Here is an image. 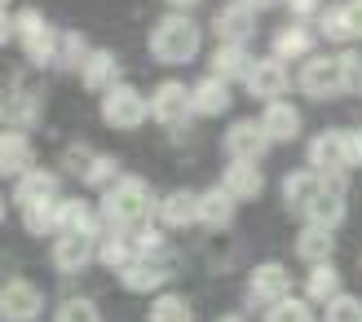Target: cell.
Masks as SVG:
<instances>
[{
	"label": "cell",
	"instance_id": "obj_1",
	"mask_svg": "<svg viewBox=\"0 0 362 322\" xmlns=\"http://www.w3.org/2000/svg\"><path fill=\"white\" fill-rule=\"evenodd\" d=\"M155 212V199H151V186L141 177H119V181L102 194V221L129 234V229H141L146 217Z\"/></svg>",
	"mask_w": 362,
	"mask_h": 322
},
{
	"label": "cell",
	"instance_id": "obj_2",
	"mask_svg": "<svg viewBox=\"0 0 362 322\" xmlns=\"http://www.w3.org/2000/svg\"><path fill=\"white\" fill-rule=\"evenodd\" d=\"M199 44H204V31L186 13H164L151 27V58H159V62L181 66V62L199 58Z\"/></svg>",
	"mask_w": 362,
	"mask_h": 322
},
{
	"label": "cell",
	"instance_id": "obj_3",
	"mask_svg": "<svg viewBox=\"0 0 362 322\" xmlns=\"http://www.w3.org/2000/svg\"><path fill=\"white\" fill-rule=\"evenodd\" d=\"M13 23H18V31H23V53H27V62H31V66H49V62H58L62 35L45 23V13H40V9H23V13H13Z\"/></svg>",
	"mask_w": 362,
	"mask_h": 322
},
{
	"label": "cell",
	"instance_id": "obj_4",
	"mask_svg": "<svg viewBox=\"0 0 362 322\" xmlns=\"http://www.w3.org/2000/svg\"><path fill=\"white\" fill-rule=\"evenodd\" d=\"M102 119L111 124V129H119V133H133V129H141V124L151 119V102L141 97L133 84H115V88L102 93Z\"/></svg>",
	"mask_w": 362,
	"mask_h": 322
},
{
	"label": "cell",
	"instance_id": "obj_5",
	"mask_svg": "<svg viewBox=\"0 0 362 322\" xmlns=\"http://www.w3.org/2000/svg\"><path fill=\"white\" fill-rule=\"evenodd\" d=\"M151 115L164 124V129H181L194 115V88H186L181 80H164L151 97Z\"/></svg>",
	"mask_w": 362,
	"mask_h": 322
},
{
	"label": "cell",
	"instance_id": "obj_6",
	"mask_svg": "<svg viewBox=\"0 0 362 322\" xmlns=\"http://www.w3.org/2000/svg\"><path fill=\"white\" fill-rule=\"evenodd\" d=\"M300 88L318 102H327L336 93H345V66H340V53L336 58H310L300 66Z\"/></svg>",
	"mask_w": 362,
	"mask_h": 322
},
{
	"label": "cell",
	"instance_id": "obj_7",
	"mask_svg": "<svg viewBox=\"0 0 362 322\" xmlns=\"http://www.w3.org/2000/svg\"><path fill=\"white\" fill-rule=\"evenodd\" d=\"M45 309V296L35 282L27 278H9L5 292H0V318L5 322H35V314Z\"/></svg>",
	"mask_w": 362,
	"mask_h": 322
},
{
	"label": "cell",
	"instance_id": "obj_8",
	"mask_svg": "<svg viewBox=\"0 0 362 322\" xmlns=\"http://www.w3.org/2000/svg\"><path fill=\"white\" fill-rule=\"evenodd\" d=\"M310 168H314L318 177L345 172V168H349V133H340V129L318 133V137L310 141Z\"/></svg>",
	"mask_w": 362,
	"mask_h": 322
},
{
	"label": "cell",
	"instance_id": "obj_9",
	"mask_svg": "<svg viewBox=\"0 0 362 322\" xmlns=\"http://www.w3.org/2000/svg\"><path fill=\"white\" fill-rule=\"evenodd\" d=\"M247 93L257 97V102H279L287 93V84H292V76H287V62L279 58H261V62H252L247 71Z\"/></svg>",
	"mask_w": 362,
	"mask_h": 322
},
{
	"label": "cell",
	"instance_id": "obj_10",
	"mask_svg": "<svg viewBox=\"0 0 362 322\" xmlns=\"http://www.w3.org/2000/svg\"><path fill=\"white\" fill-rule=\"evenodd\" d=\"M269 150V133L261 119H234L226 129V155L230 159H261Z\"/></svg>",
	"mask_w": 362,
	"mask_h": 322
},
{
	"label": "cell",
	"instance_id": "obj_11",
	"mask_svg": "<svg viewBox=\"0 0 362 322\" xmlns=\"http://www.w3.org/2000/svg\"><path fill=\"white\" fill-rule=\"evenodd\" d=\"M168 278H173V270H168L164 252H159V256H133V261L119 270V282H124L129 292H155V287H164Z\"/></svg>",
	"mask_w": 362,
	"mask_h": 322
},
{
	"label": "cell",
	"instance_id": "obj_12",
	"mask_svg": "<svg viewBox=\"0 0 362 322\" xmlns=\"http://www.w3.org/2000/svg\"><path fill=\"white\" fill-rule=\"evenodd\" d=\"M252 300L257 305H279V300H287V292H292V274L283 270L279 261H265L252 270Z\"/></svg>",
	"mask_w": 362,
	"mask_h": 322
},
{
	"label": "cell",
	"instance_id": "obj_13",
	"mask_svg": "<svg viewBox=\"0 0 362 322\" xmlns=\"http://www.w3.org/2000/svg\"><path fill=\"white\" fill-rule=\"evenodd\" d=\"M98 256V247H93V234H58V243H53V265H58L62 274H80L88 261Z\"/></svg>",
	"mask_w": 362,
	"mask_h": 322
},
{
	"label": "cell",
	"instance_id": "obj_14",
	"mask_svg": "<svg viewBox=\"0 0 362 322\" xmlns=\"http://www.w3.org/2000/svg\"><path fill=\"white\" fill-rule=\"evenodd\" d=\"M221 186L234 194V199H261L265 177H261V168H257V159H230Z\"/></svg>",
	"mask_w": 362,
	"mask_h": 322
},
{
	"label": "cell",
	"instance_id": "obj_15",
	"mask_svg": "<svg viewBox=\"0 0 362 322\" xmlns=\"http://www.w3.org/2000/svg\"><path fill=\"white\" fill-rule=\"evenodd\" d=\"M322 35L327 40H362V0H345L322 13Z\"/></svg>",
	"mask_w": 362,
	"mask_h": 322
},
{
	"label": "cell",
	"instance_id": "obj_16",
	"mask_svg": "<svg viewBox=\"0 0 362 322\" xmlns=\"http://www.w3.org/2000/svg\"><path fill=\"white\" fill-rule=\"evenodd\" d=\"M18 208H31V203H58V172H45V168H31L18 177V190H13Z\"/></svg>",
	"mask_w": 362,
	"mask_h": 322
},
{
	"label": "cell",
	"instance_id": "obj_17",
	"mask_svg": "<svg viewBox=\"0 0 362 322\" xmlns=\"http://www.w3.org/2000/svg\"><path fill=\"white\" fill-rule=\"evenodd\" d=\"M80 80H84L88 93H106V88H115L119 84V58L111 49H93L88 62H84V71H80Z\"/></svg>",
	"mask_w": 362,
	"mask_h": 322
},
{
	"label": "cell",
	"instance_id": "obj_18",
	"mask_svg": "<svg viewBox=\"0 0 362 322\" xmlns=\"http://www.w3.org/2000/svg\"><path fill=\"white\" fill-rule=\"evenodd\" d=\"M35 155H31V141L23 137V129H5L0 133V172L5 177H23L31 172Z\"/></svg>",
	"mask_w": 362,
	"mask_h": 322
},
{
	"label": "cell",
	"instance_id": "obj_19",
	"mask_svg": "<svg viewBox=\"0 0 362 322\" xmlns=\"http://www.w3.org/2000/svg\"><path fill=\"white\" fill-rule=\"evenodd\" d=\"M234 194L226 190V186H212V190H204L199 194V225H208V229H226V225H234Z\"/></svg>",
	"mask_w": 362,
	"mask_h": 322
},
{
	"label": "cell",
	"instance_id": "obj_20",
	"mask_svg": "<svg viewBox=\"0 0 362 322\" xmlns=\"http://www.w3.org/2000/svg\"><path fill=\"white\" fill-rule=\"evenodd\" d=\"M212 27H216V35H221L226 44H247V40H252V31H257V23H252V9L239 5V0L216 13V18H212Z\"/></svg>",
	"mask_w": 362,
	"mask_h": 322
},
{
	"label": "cell",
	"instance_id": "obj_21",
	"mask_svg": "<svg viewBox=\"0 0 362 322\" xmlns=\"http://www.w3.org/2000/svg\"><path fill=\"white\" fill-rule=\"evenodd\" d=\"M261 124H265V133H269V141H292L296 133H300V111L292 102H265V111H261Z\"/></svg>",
	"mask_w": 362,
	"mask_h": 322
},
{
	"label": "cell",
	"instance_id": "obj_22",
	"mask_svg": "<svg viewBox=\"0 0 362 322\" xmlns=\"http://www.w3.org/2000/svg\"><path fill=\"white\" fill-rule=\"evenodd\" d=\"M159 221L173 225V229H186L199 221V194L194 190H173L159 199Z\"/></svg>",
	"mask_w": 362,
	"mask_h": 322
},
{
	"label": "cell",
	"instance_id": "obj_23",
	"mask_svg": "<svg viewBox=\"0 0 362 322\" xmlns=\"http://www.w3.org/2000/svg\"><path fill=\"white\" fill-rule=\"evenodd\" d=\"M332 247H336V234L327 225H305L300 234H296V256L300 261H310V265H322V261H332Z\"/></svg>",
	"mask_w": 362,
	"mask_h": 322
},
{
	"label": "cell",
	"instance_id": "obj_24",
	"mask_svg": "<svg viewBox=\"0 0 362 322\" xmlns=\"http://www.w3.org/2000/svg\"><path fill=\"white\" fill-rule=\"evenodd\" d=\"M98 234L102 221L93 217V208H88L84 199H62L58 203V234Z\"/></svg>",
	"mask_w": 362,
	"mask_h": 322
},
{
	"label": "cell",
	"instance_id": "obj_25",
	"mask_svg": "<svg viewBox=\"0 0 362 322\" xmlns=\"http://www.w3.org/2000/svg\"><path fill=\"white\" fill-rule=\"evenodd\" d=\"M345 190H332L327 181H322V190H318V199L305 208V221H314V225H327V229H336L340 221H345V199H340Z\"/></svg>",
	"mask_w": 362,
	"mask_h": 322
},
{
	"label": "cell",
	"instance_id": "obj_26",
	"mask_svg": "<svg viewBox=\"0 0 362 322\" xmlns=\"http://www.w3.org/2000/svg\"><path fill=\"white\" fill-rule=\"evenodd\" d=\"M310 49H314V31L305 27V23H292V27H283V31L274 35V58H279V62L310 58Z\"/></svg>",
	"mask_w": 362,
	"mask_h": 322
},
{
	"label": "cell",
	"instance_id": "obj_27",
	"mask_svg": "<svg viewBox=\"0 0 362 322\" xmlns=\"http://www.w3.org/2000/svg\"><path fill=\"white\" fill-rule=\"evenodd\" d=\"M230 80H221V76H208V80H199L194 84V111L199 115H221L226 106H230Z\"/></svg>",
	"mask_w": 362,
	"mask_h": 322
},
{
	"label": "cell",
	"instance_id": "obj_28",
	"mask_svg": "<svg viewBox=\"0 0 362 322\" xmlns=\"http://www.w3.org/2000/svg\"><path fill=\"white\" fill-rule=\"evenodd\" d=\"M318 190H322V177L310 168V172H292L283 181V199H287V208L292 212H305L314 199H318Z\"/></svg>",
	"mask_w": 362,
	"mask_h": 322
},
{
	"label": "cell",
	"instance_id": "obj_29",
	"mask_svg": "<svg viewBox=\"0 0 362 322\" xmlns=\"http://www.w3.org/2000/svg\"><path fill=\"white\" fill-rule=\"evenodd\" d=\"M247 71H252V62H247V49L243 44H221L212 53V76H221V80H247Z\"/></svg>",
	"mask_w": 362,
	"mask_h": 322
},
{
	"label": "cell",
	"instance_id": "obj_30",
	"mask_svg": "<svg viewBox=\"0 0 362 322\" xmlns=\"http://www.w3.org/2000/svg\"><path fill=\"white\" fill-rule=\"evenodd\" d=\"M305 296H310V300H322V305H332V300L340 296V270H332L327 261L314 265L310 278H305Z\"/></svg>",
	"mask_w": 362,
	"mask_h": 322
},
{
	"label": "cell",
	"instance_id": "obj_31",
	"mask_svg": "<svg viewBox=\"0 0 362 322\" xmlns=\"http://www.w3.org/2000/svg\"><path fill=\"white\" fill-rule=\"evenodd\" d=\"M151 322H194L190 300H186V296H177V292L155 296V305H151Z\"/></svg>",
	"mask_w": 362,
	"mask_h": 322
},
{
	"label": "cell",
	"instance_id": "obj_32",
	"mask_svg": "<svg viewBox=\"0 0 362 322\" xmlns=\"http://www.w3.org/2000/svg\"><path fill=\"white\" fill-rule=\"evenodd\" d=\"M133 256H137V243H133L129 234H111V239L98 247V261L106 265V270H124Z\"/></svg>",
	"mask_w": 362,
	"mask_h": 322
},
{
	"label": "cell",
	"instance_id": "obj_33",
	"mask_svg": "<svg viewBox=\"0 0 362 322\" xmlns=\"http://www.w3.org/2000/svg\"><path fill=\"white\" fill-rule=\"evenodd\" d=\"M88 53H93V49L84 44V35L66 31V35H62V49H58V66H62V71H84Z\"/></svg>",
	"mask_w": 362,
	"mask_h": 322
},
{
	"label": "cell",
	"instance_id": "obj_34",
	"mask_svg": "<svg viewBox=\"0 0 362 322\" xmlns=\"http://www.w3.org/2000/svg\"><path fill=\"white\" fill-rule=\"evenodd\" d=\"M53 322H102V314H98V305L88 296H71V300H62V305H58Z\"/></svg>",
	"mask_w": 362,
	"mask_h": 322
},
{
	"label": "cell",
	"instance_id": "obj_35",
	"mask_svg": "<svg viewBox=\"0 0 362 322\" xmlns=\"http://www.w3.org/2000/svg\"><path fill=\"white\" fill-rule=\"evenodd\" d=\"M23 225L31 234H49V229H58V203H31L23 208Z\"/></svg>",
	"mask_w": 362,
	"mask_h": 322
},
{
	"label": "cell",
	"instance_id": "obj_36",
	"mask_svg": "<svg viewBox=\"0 0 362 322\" xmlns=\"http://www.w3.org/2000/svg\"><path fill=\"white\" fill-rule=\"evenodd\" d=\"M18 111H23V124H31V119H35V111H40V88H23V97L9 93V97H5V119L13 124V119H18Z\"/></svg>",
	"mask_w": 362,
	"mask_h": 322
},
{
	"label": "cell",
	"instance_id": "obj_37",
	"mask_svg": "<svg viewBox=\"0 0 362 322\" xmlns=\"http://www.w3.org/2000/svg\"><path fill=\"white\" fill-rule=\"evenodd\" d=\"M265 322H314V309L305 305V300L287 296V300H279V305H269Z\"/></svg>",
	"mask_w": 362,
	"mask_h": 322
},
{
	"label": "cell",
	"instance_id": "obj_38",
	"mask_svg": "<svg viewBox=\"0 0 362 322\" xmlns=\"http://www.w3.org/2000/svg\"><path fill=\"white\" fill-rule=\"evenodd\" d=\"M84 181H88V186H98V190H111V186L119 181V159H115V155H98Z\"/></svg>",
	"mask_w": 362,
	"mask_h": 322
},
{
	"label": "cell",
	"instance_id": "obj_39",
	"mask_svg": "<svg viewBox=\"0 0 362 322\" xmlns=\"http://www.w3.org/2000/svg\"><path fill=\"white\" fill-rule=\"evenodd\" d=\"M327 322H362V300L358 296H336L327 305Z\"/></svg>",
	"mask_w": 362,
	"mask_h": 322
},
{
	"label": "cell",
	"instance_id": "obj_40",
	"mask_svg": "<svg viewBox=\"0 0 362 322\" xmlns=\"http://www.w3.org/2000/svg\"><path fill=\"white\" fill-rule=\"evenodd\" d=\"M93 150L88 146H66V155H62V164H66V172H76V177H88V168H93Z\"/></svg>",
	"mask_w": 362,
	"mask_h": 322
},
{
	"label": "cell",
	"instance_id": "obj_41",
	"mask_svg": "<svg viewBox=\"0 0 362 322\" xmlns=\"http://www.w3.org/2000/svg\"><path fill=\"white\" fill-rule=\"evenodd\" d=\"M345 66V93H362V53H340Z\"/></svg>",
	"mask_w": 362,
	"mask_h": 322
},
{
	"label": "cell",
	"instance_id": "obj_42",
	"mask_svg": "<svg viewBox=\"0 0 362 322\" xmlns=\"http://www.w3.org/2000/svg\"><path fill=\"white\" fill-rule=\"evenodd\" d=\"M349 168H362V129L349 133Z\"/></svg>",
	"mask_w": 362,
	"mask_h": 322
},
{
	"label": "cell",
	"instance_id": "obj_43",
	"mask_svg": "<svg viewBox=\"0 0 362 322\" xmlns=\"http://www.w3.org/2000/svg\"><path fill=\"white\" fill-rule=\"evenodd\" d=\"M283 5H287V9H292L296 18H310V13H314V9L322 5V0H283Z\"/></svg>",
	"mask_w": 362,
	"mask_h": 322
},
{
	"label": "cell",
	"instance_id": "obj_44",
	"mask_svg": "<svg viewBox=\"0 0 362 322\" xmlns=\"http://www.w3.org/2000/svg\"><path fill=\"white\" fill-rule=\"evenodd\" d=\"M239 5H247L252 13H257V9H269V5H274V0H239Z\"/></svg>",
	"mask_w": 362,
	"mask_h": 322
},
{
	"label": "cell",
	"instance_id": "obj_45",
	"mask_svg": "<svg viewBox=\"0 0 362 322\" xmlns=\"http://www.w3.org/2000/svg\"><path fill=\"white\" fill-rule=\"evenodd\" d=\"M168 5H173V9L181 13V9H190V5H199V0H168Z\"/></svg>",
	"mask_w": 362,
	"mask_h": 322
},
{
	"label": "cell",
	"instance_id": "obj_46",
	"mask_svg": "<svg viewBox=\"0 0 362 322\" xmlns=\"http://www.w3.org/2000/svg\"><path fill=\"white\" fill-rule=\"evenodd\" d=\"M216 322H247L243 314H226V318H216Z\"/></svg>",
	"mask_w": 362,
	"mask_h": 322
},
{
	"label": "cell",
	"instance_id": "obj_47",
	"mask_svg": "<svg viewBox=\"0 0 362 322\" xmlns=\"http://www.w3.org/2000/svg\"><path fill=\"white\" fill-rule=\"evenodd\" d=\"M5 5H9V0H5Z\"/></svg>",
	"mask_w": 362,
	"mask_h": 322
}]
</instances>
